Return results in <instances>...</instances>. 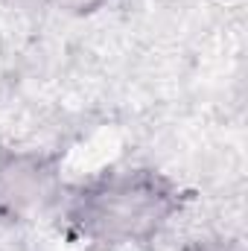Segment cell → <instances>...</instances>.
I'll return each mask as SVG.
<instances>
[{
    "label": "cell",
    "mask_w": 248,
    "mask_h": 251,
    "mask_svg": "<svg viewBox=\"0 0 248 251\" xmlns=\"http://www.w3.org/2000/svg\"><path fill=\"white\" fill-rule=\"evenodd\" d=\"M184 196L158 170L97 176L64 199V225L91 243L140 246L155 240L181 210Z\"/></svg>",
    "instance_id": "1"
},
{
    "label": "cell",
    "mask_w": 248,
    "mask_h": 251,
    "mask_svg": "<svg viewBox=\"0 0 248 251\" xmlns=\"http://www.w3.org/2000/svg\"><path fill=\"white\" fill-rule=\"evenodd\" d=\"M62 199L59 161L32 149L0 152V219L26 222Z\"/></svg>",
    "instance_id": "2"
},
{
    "label": "cell",
    "mask_w": 248,
    "mask_h": 251,
    "mask_svg": "<svg viewBox=\"0 0 248 251\" xmlns=\"http://www.w3.org/2000/svg\"><path fill=\"white\" fill-rule=\"evenodd\" d=\"M59 9H67V12H76V15H85V12H94L97 6H102L105 0H53Z\"/></svg>",
    "instance_id": "3"
}]
</instances>
